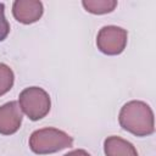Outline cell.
Listing matches in <instances>:
<instances>
[{
	"mask_svg": "<svg viewBox=\"0 0 156 156\" xmlns=\"http://www.w3.org/2000/svg\"><path fill=\"white\" fill-rule=\"evenodd\" d=\"M83 7L85 11L93 13V15H105L112 12L116 6V0H83L82 1Z\"/></svg>",
	"mask_w": 156,
	"mask_h": 156,
	"instance_id": "ba28073f",
	"label": "cell"
},
{
	"mask_svg": "<svg viewBox=\"0 0 156 156\" xmlns=\"http://www.w3.org/2000/svg\"><path fill=\"white\" fill-rule=\"evenodd\" d=\"M128 33L118 26H104L96 35L98 49L108 56L119 55L127 46Z\"/></svg>",
	"mask_w": 156,
	"mask_h": 156,
	"instance_id": "277c9868",
	"label": "cell"
},
{
	"mask_svg": "<svg viewBox=\"0 0 156 156\" xmlns=\"http://www.w3.org/2000/svg\"><path fill=\"white\" fill-rule=\"evenodd\" d=\"M73 138L66 132L46 127L34 130L29 136V147L37 155H48L71 147Z\"/></svg>",
	"mask_w": 156,
	"mask_h": 156,
	"instance_id": "7a4b0ae2",
	"label": "cell"
},
{
	"mask_svg": "<svg viewBox=\"0 0 156 156\" xmlns=\"http://www.w3.org/2000/svg\"><path fill=\"white\" fill-rule=\"evenodd\" d=\"M44 7L39 0H16L12 4V15L22 24H32L43 16Z\"/></svg>",
	"mask_w": 156,
	"mask_h": 156,
	"instance_id": "5b68a950",
	"label": "cell"
},
{
	"mask_svg": "<svg viewBox=\"0 0 156 156\" xmlns=\"http://www.w3.org/2000/svg\"><path fill=\"white\" fill-rule=\"evenodd\" d=\"M22 110L17 101H10L0 106V134H15L22 124Z\"/></svg>",
	"mask_w": 156,
	"mask_h": 156,
	"instance_id": "8992f818",
	"label": "cell"
},
{
	"mask_svg": "<svg viewBox=\"0 0 156 156\" xmlns=\"http://www.w3.org/2000/svg\"><path fill=\"white\" fill-rule=\"evenodd\" d=\"M63 156H90V154L83 149H77V150H73V151L65 154Z\"/></svg>",
	"mask_w": 156,
	"mask_h": 156,
	"instance_id": "8fae6325",
	"label": "cell"
},
{
	"mask_svg": "<svg viewBox=\"0 0 156 156\" xmlns=\"http://www.w3.org/2000/svg\"><path fill=\"white\" fill-rule=\"evenodd\" d=\"M18 105L30 121H39L50 112L51 100L43 88L29 87L20 93Z\"/></svg>",
	"mask_w": 156,
	"mask_h": 156,
	"instance_id": "3957f363",
	"label": "cell"
},
{
	"mask_svg": "<svg viewBox=\"0 0 156 156\" xmlns=\"http://www.w3.org/2000/svg\"><path fill=\"white\" fill-rule=\"evenodd\" d=\"M10 33V24L5 17V5L0 2V41H4Z\"/></svg>",
	"mask_w": 156,
	"mask_h": 156,
	"instance_id": "30bf717a",
	"label": "cell"
},
{
	"mask_svg": "<svg viewBox=\"0 0 156 156\" xmlns=\"http://www.w3.org/2000/svg\"><path fill=\"white\" fill-rule=\"evenodd\" d=\"M15 82V74L13 71L10 68V66L0 62V96L5 95L11 90Z\"/></svg>",
	"mask_w": 156,
	"mask_h": 156,
	"instance_id": "9c48e42d",
	"label": "cell"
},
{
	"mask_svg": "<svg viewBox=\"0 0 156 156\" xmlns=\"http://www.w3.org/2000/svg\"><path fill=\"white\" fill-rule=\"evenodd\" d=\"M119 126L135 136H147L155 132V118L151 107L140 100L126 102L118 115Z\"/></svg>",
	"mask_w": 156,
	"mask_h": 156,
	"instance_id": "6da1fadb",
	"label": "cell"
},
{
	"mask_svg": "<svg viewBox=\"0 0 156 156\" xmlns=\"http://www.w3.org/2000/svg\"><path fill=\"white\" fill-rule=\"evenodd\" d=\"M104 152L106 156H139L135 146L117 135L107 136L104 141Z\"/></svg>",
	"mask_w": 156,
	"mask_h": 156,
	"instance_id": "52a82bcc",
	"label": "cell"
}]
</instances>
